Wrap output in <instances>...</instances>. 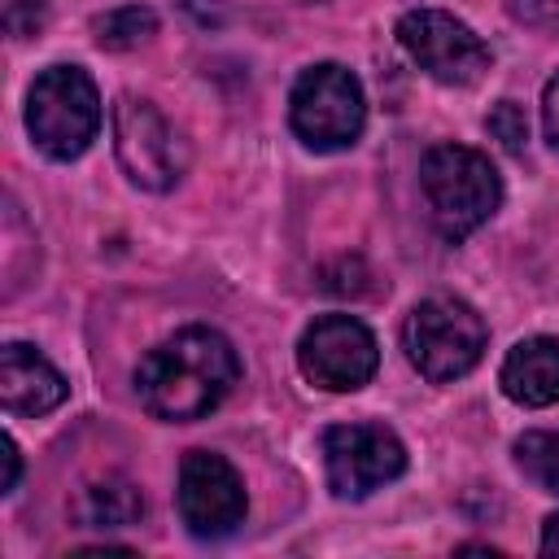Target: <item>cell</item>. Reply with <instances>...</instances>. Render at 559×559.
<instances>
[{"mask_svg":"<svg viewBox=\"0 0 559 559\" xmlns=\"http://www.w3.org/2000/svg\"><path fill=\"white\" fill-rule=\"evenodd\" d=\"M236 380H240L236 345L205 323L179 328L175 336L157 341L135 367L140 406L170 424L210 415L236 389Z\"/></svg>","mask_w":559,"mask_h":559,"instance_id":"obj_1","label":"cell"},{"mask_svg":"<svg viewBox=\"0 0 559 559\" xmlns=\"http://www.w3.org/2000/svg\"><path fill=\"white\" fill-rule=\"evenodd\" d=\"M419 188L437 236L450 245L467 240L502 205V179L493 162L467 144H432L419 162Z\"/></svg>","mask_w":559,"mask_h":559,"instance_id":"obj_2","label":"cell"},{"mask_svg":"<svg viewBox=\"0 0 559 559\" xmlns=\"http://www.w3.org/2000/svg\"><path fill=\"white\" fill-rule=\"evenodd\" d=\"M26 131L52 162H74L100 131V92L83 66H48L26 92Z\"/></svg>","mask_w":559,"mask_h":559,"instance_id":"obj_3","label":"cell"},{"mask_svg":"<svg viewBox=\"0 0 559 559\" xmlns=\"http://www.w3.org/2000/svg\"><path fill=\"white\" fill-rule=\"evenodd\" d=\"M485 341H489V332H485V319L476 314V306H467L463 297H450V293L424 297L402 323V349H406L411 367L432 384H450V380L467 376L480 362Z\"/></svg>","mask_w":559,"mask_h":559,"instance_id":"obj_4","label":"cell"},{"mask_svg":"<svg viewBox=\"0 0 559 559\" xmlns=\"http://www.w3.org/2000/svg\"><path fill=\"white\" fill-rule=\"evenodd\" d=\"M288 122L293 135L314 153H341L358 144L367 127V96L358 74L336 61L306 66L288 92Z\"/></svg>","mask_w":559,"mask_h":559,"instance_id":"obj_5","label":"cell"},{"mask_svg":"<svg viewBox=\"0 0 559 559\" xmlns=\"http://www.w3.org/2000/svg\"><path fill=\"white\" fill-rule=\"evenodd\" d=\"M402 52L445 87H472L489 70V44L445 9H411L397 22Z\"/></svg>","mask_w":559,"mask_h":559,"instance_id":"obj_6","label":"cell"},{"mask_svg":"<svg viewBox=\"0 0 559 559\" xmlns=\"http://www.w3.org/2000/svg\"><path fill=\"white\" fill-rule=\"evenodd\" d=\"M114 153L127 179L144 192L175 188L188 166V148L179 131L166 122V114L153 100L140 96H118L114 105Z\"/></svg>","mask_w":559,"mask_h":559,"instance_id":"obj_7","label":"cell"},{"mask_svg":"<svg viewBox=\"0 0 559 559\" xmlns=\"http://www.w3.org/2000/svg\"><path fill=\"white\" fill-rule=\"evenodd\" d=\"M297 367L314 389L354 393L380 367V345L371 328L354 314H319L297 341Z\"/></svg>","mask_w":559,"mask_h":559,"instance_id":"obj_8","label":"cell"},{"mask_svg":"<svg viewBox=\"0 0 559 559\" xmlns=\"http://www.w3.org/2000/svg\"><path fill=\"white\" fill-rule=\"evenodd\" d=\"M323 472L336 498H367L406 472V445L384 424H332L323 432Z\"/></svg>","mask_w":559,"mask_h":559,"instance_id":"obj_9","label":"cell"},{"mask_svg":"<svg viewBox=\"0 0 559 559\" xmlns=\"http://www.w3.org/2000/svg\"><path fill=\"white\" fill-rule=\"evenodd\" d=\"M175 502H179L183 528L192 537H205V542L236 533L245 524V511H249L240 472L214 450H188L183 454Z\"/></svg>","mask_w":559,"mask_h":559,"instance_id":"obj_10","label":"cell"},{"mask_svg":"<svg viewBox=\"0 0 559 559\" xmlns=\"http://www.w3.org/2000/svg\"><path fill=\"white\" fill-rule=\"evenodd\" d=\"M66 376L35 345L9 341L0 349V402L9 415H48L66 402Z\"/></svg>","mask_w":559,"mask_h":559,"instance_id":"obj_11","label":"cell"},{"mask_svg":"<svg viewBox=\"0 0 559 559\" xmlns=\"http://www.w3.org/2000/svg\"><path fill=\"white\" fill-rule=\"evenodd\" d=\"M498 384L511 402L542 411L559 402V336H524L507 349Z\"/></svg>","mask_w":559,"mask_h":559,"instance_id":"obj_12","label":"cell"},{"mask_svg":"<svg viewBox=\"0 0 559 559\" xmlns=\"http://www.w3.org/2000/svg\"><path fill=\"white\" fill-rule=\"evenodd\" d=\"M140 515H144V498L122 476H105V480L83 485V493L74 502V520L87 528H127Z\"/></svg>","mask_w":559,"mask_h":559,"instance_id":"obj_13","label":"cell"},{"mask_svg":"<svg viewBox=\"0 0 559 559\" xmlns=\"http://www.w3.org/2000/svg\"><path fill=\"white\" fill-rule=\"evenodd\" d=\"M515 463L520 472L542 489L559 498V428H533L515 441Z\"/></svg>","mask_w":559,"mask_h":559,"instance_id":"obj_14","label":"cell"},{"mask_svg":"<svg viewBox=\"0 0 559 559\" xmlns=\"http://www.w3.org/2000/svg\"><path fill=\"white\" fill-rule=\"evenodd\" d=\"M96 44L100 48H135L140 39H148L157 31V17L153 9H140V4H127V9H114L105 17H96Z\"/></svg>","mask_w":559,"mask_h":559,"instance_id":"obj_15","label":"cell"},{"mask_svg":"<svg viewBox=\"0 0 559 559\" xmlns=\"http://www.w3.org/2000/svg\"><path fill=\"white\" fill-rule=\"evenodd\" d=\"M485 127H489V135H493L507 153H524V144H528V118H524V109H520L515 100H498V105L489 109Z\"/></svg>","mask_w":559,"mask_h":559,"instance_id":"obj_16","label":"cell"},{"mask_svg":"<svg viewBox=\"0 0 559 559\" xmlns=\"http://www.w3.org/2000/svg\"><path fill=\"white\" fill-rule=\"evenodd\" d=\"M44 9H48V0H0L4 31H9L13 39H31V35L44 26Z\"/></svg>","mask_w":559,"mask_h":559,"instance_id":"obj_17","label":"cell"},{"mask_svg":"<svg viewBox=\"0 0 559 559\" xmlns=\"http://www.w3.org/2000/svg\"><path fill=\"white\" fill-rule=\"evenodd\" d=\"M507 13L533 31H559V0H507Z\"/></svg>","mask_w":559,"mask_h":559,"instance_id":"obj_18","label":"cell"},{"mask_svg":"<svg viewBox=\"0 0 559 559\" xmlns=\"http://www.w3.org/2000/svg\"><path fill=\"white\" fill-rule=\"evenodd\" d=\"M542 131H546V144L559 153V74L542 87Z\"/></svg>","mask_w":559,"mask_h":559,"instance_id":"obj_19","label":"cell"},{"mask_svg":"<svg viewBox=\"0 0 559 559\" xmlns=\"http://www.w3.org/2000/svg\"><path fill=\"white\" fill-rule=\"evenodd\" d=\"M17 472H22V454H17V441L4 437V493H13L17 485Z\"/></svg>","mask_w":559,"mask_h":559,"instance_id":"obj_20","label":"cell"},{"mask_svg":"<svg viewBox=\"0 0 559 559\" xmlns=\"http://www.w3.org/2000/svg\"><path fill=\"white\" fill-rule=\"evenodd\" d=\"M542 555H559V511L546 515V524H542Z\"/></svg>","mask_w":559,"mask_h":559,"instance_id":"obj_21","label":"cell"}]
</instances>
